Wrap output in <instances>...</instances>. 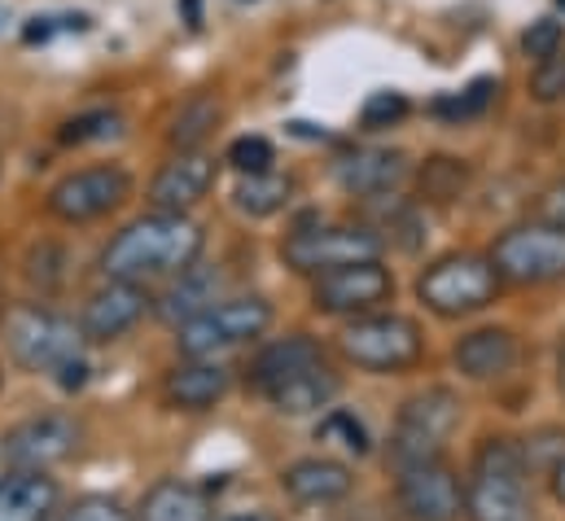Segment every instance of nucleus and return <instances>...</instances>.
Masks as SVG:
<instances>
[{"label":"nucleus","instance_id":"f257e3e1","mask_svg":"<svg viewBox=\"0 0 565 521\" xmlns=\"http://www.w3.org/2000/svg\"><path fill=\"white\" fill-rule=\"evenodd\" d=\"M202 246H206V233L189 215L153 211L132 220L124 233H115V242L102 255V272L110 280H132V285L171 280L202 259Z\"/></svg>","mask_w":565,"mask_h":521},{"label":"nucleus","instance_id":"f03ea898","mask_svg":"<svg viewBox=\"0 0 565 521\" xmlns=\"http://www.w3.org/2000/svg\"><path fill=\"white\" fill-rule=\"evenodd\" d=\"M250 386L285 416H307V412H320L338 398L342 378H338V369L329 364V355L316 338L289 333V338L268 342L255 355Z\"/></svg>","mask_w":565,"mask_h":521},{"label":"nucleus","instance_id":"7ed1b4c3","mask_svg":"<svg viewBox=\"0 0 565 521\" xmlns=\"http://www.w3.org/2000/svg\"><path fill=\"white\" fill-rule=\"evenodd\" d=\"M465 518L469 521H535L531 465L522 443L487 438L469 465L465 482Z\"/></svg>","mask_w":565,"mask_h":521},{"label":"nucleus","instance_id":"20e7f679","mask_svg":"<svg viewBox=\"0 0 565 521\" xmlns=\"http://www.w3.org/2000/svg\"><path fill=\"white\" fill-rule=\"evenodd\" d=\"M84 329L75 320H66L53 307H35V302H18L4 311V347L9 360L26 373H62L66 364L84 360Z\"/></svg>","mask_w":565,"mask_h":521},{"label":"nucleus","instance_id":"39448f33","mask_svg":"<svg viewBox=\"0 0 565 521\" xmlns=\"http://www.w3.org/2000/svg\"><path fill=\"white\" fill-rule=\"evenodd\" d=\"M273 325V302L264 298H220L193 320L180 325L175 347L184 360H220L224 351H237L255 338H264Z\"/></svg>","mask_w":565,"mask_h":521},{"label":"nucleus","instance_id":"423d86ee","mask_svg":"<svg viewBox=\"0 0 565 521\" xmlns=\"http://www.w3.org/2000/svg\"><path fill=\"white\" fill-rule=\"evenodd\" d=\"M417 294H422L425 307L434 316H443V320L473 316V311L495 302L500 272H495L491 255H443V259L429 263L422 272Z\"/></svg>","mask_w":565,"mask_h":521},{"label":"nucleus","instance_id":"0eeeda50","mask_svg":"<svg viewBox=\"0 0 565 521\" xmlns=\"http://www.w3.org/2000/svg\"><path fill=\"white\" fill-rule=\"evenodd\" d=\"M491 263H495L500 280H513V285L565 280V224L535 215L526 224L504 228L491 246Z\"/></svg>","mask_w":565,"mask_h":521},{"label":"nucleus","instance_id":"6e6552de","mask_svg":"<svg viewBox=\"0 0 565 521\" xmlns=\"http://www.w3.org/2000/svg\"><path fill=\"white\" fill-rule=\"evenodd\" d=\"M422 325L408 316H360L342 329V355L364 373H404L422 360Z\"/></svg>","mask_w":565,"mask_h":521},{"label":"nucleus","instance_id":"1a4fd4ad","mask_svg":"<svg viewBox=\"0 0 565 521\" xmlns=\"http://www.w3.org/2000/svg\"><path fill=\"white\" fill-rule=\"evenodd\" d=\"M382 237L369 224H316V228H294L281 242L285 267L298 276H324L333 267L364 259H382Z\"/></svg>","mask_w":565,"mask_h":521},{"label":"nucleus","instance_id":"9d476101","mask_svg":"<svg viewBox=\"0 0 565 521\" xmlns=\"http://www.w3.org/2000/svg\"><path fill=\"white\" fill-rule=\"evenodd\" d=\"M460 425V398L447 386H429V391L413 394L399 407L395 421V438H391V460L404 465H422V460H438L447 438Z\"/></svg>","mask_w":565,"mask_h":521},{"label":"nucleus","instance_id":"9b49d317","mask_svg":"<svg viewBox=\"0 0 565 521\" xmlns=\"http://www.w3.org/2000/svg\"><path fill=\"white\" fill-rule=\"evenodd\" d=\"M132 193V176L119 162H97L62 176L49 189V215L62 224H93L110 211H119Z\"/></svg>","mask_w":565,"mask_h":521},{"label":"nucleus","instance_id":"f8f14e48","mask_svg":"<svg viewBox=\"0 0 565 521\" xmlns=\"http://www.w3.org/2000/svg\"><path fill=\"white\" fill-rule=\"evenodd\" d=\"M84 425L71 412H40L0 434V460L9 469H53L79 451Z\"/></svg>","mask_w":565,"mask_h":521},{"label":"nucleus","instance_id":"ddd939ff","mask_svg":"<svg viewBox=\"0 0 565 521\" xmlns=\"http://www.w3.org/2000/svg\"><path fill=\"white\" fill-rule=\"evenodd\" d=\"M391 294H395V276L382 267V259L333 267V272L316 276V289H311L316 307L329 311V316H360V311H373V307H382Z\"/></svg>","mask_w":565,"mask_h":521},{"label":"nucleus","instance_id":"4468645a","mask_svg":"<svg viewBox=\"0 0 565 521\" xmlns=\"http://www.w3.org/2000/svg\"><path fill=\"white\" fill-rule=\"evenodd\" d=\"M399 509L408 521H460L465 513V487L451 465L422 460L399 469Z\"/></svg>","mask_w":565,"mask_h":521},{"label":"nucleus","instance_id":"2eb2a0df","mask_svg":"<svg viewBox=\"0 0 565 521\" xmlns=\"http://www.w3.org/2000/svg\"><path fill=\"white\" fill-rule=\"evenodd\" d=\"M215 184V158L202 149H180L149 184V206L167 215H189Z\"/></svg>","mask_w":565,"mask_h":521},{"label":"nucleus","instance_id":"dca6fc26","mask_svg":"<svg viewBox=\"0 0 565 521\" xmlns=\"http://www.w3.org/2000/svg\"><path fill=\"white\" fill-rule=\"evenodd\" d=\"M149 311V294L145 285H132V280H110L102 285L84 311H79V329L88 342H119L128 329H137Z\"/></svg>","mask_w":565,"mask_h":521},{"label":"nucleus","instance_id":"f3484780","mask_svg":"<svg viewBox=\"0 0 565 521\" xmlns=\"http://www.w3.org/2000/svg\"><path fill=\"white\" fill-rule=\"evenodd\" d=\"M333 176L351 198H386L413 176V162L404 149H351L333 162Z\"/></svg>","mask_w":565,"mask_h":521},{"label":"nucleus","instance_id":"a211bd4d","mask_svg":"<svg viewBox=\"0 0 565 521\" xmlns=\"http://www.w3.org/2000/svg\"><path fill=\"white\" fill-rule=\"evenodd\" d=\"M233 386V373L220 360H184L167 373L162 398L180 412H211Z\"/></svg>","mask_w":565,"mask_h":521},{"label":"nucleus","instance_id":"6ab92c4d","mask_svg":"<svg viewBox=\"0 0 565 521\" xmlns=\"http://www.w3.org/2000/svg\"><path fill=\"white\" fill-rule=\"evenodd\" d=\"M62 504L49 469H9L0 474V521H53Z\"/></svg>","mask_w":565,"mask_h":521},{"label":"nucleus","instance_id":"aec40b11","mask_svg":"<svg viewBox=\"0 0 565 521\" xmlns=\"http://www.w3.org/2000/svg\"><path fill=\"white\" fill-rule=\"evenodd\" d=\"M281 487L298 500V504H338L351 496L355 478L342 460L329 456H311V460H294L281 474Z\"/></svg>","mask_w":565,"mask_h":521},{"label":"nucleus","instance_id":"412c9836","mask_svg":"<svg viewBox=\"0 0 565 521\" xmlns=\"http://www.w3.org/2000/svg\"><path fill=\"white\" fill-rule=\"evenodd\" d=\"M451 360L469 382H495L518 364V338L509 329H478L456 342Z\"/></svg>","mask_w":565,"mask_h":521},{"label":"nucleus","instance_id":"4be33fe9","mask_svg":"<svg viewBox=\"0 0 565 521\" xmlns=\"http://www.w3.org/2000/svg\"><path fill=\"white\" fill-rule=\"evenodd\" d=\"M220 289H224L220 267L193 263V267H184L180 276H171L167 294L158 298V316H162L167 325H184V320H193L198 311H206L211 302H220Z\"/></svg>","mask_w":565,"mask_h":521},{"label":"nucleus","instance_id":"5701e85b","mask_svg":"<svg viewBox=\"0 0 565 521\" xmlns=\"http://www.w3.org/2000/svg\"><path fill=\"white\" fill-rule=\"evenodd\" d=\"M137 521H215V513H211V500L202 487L180 482V478H162L145 491Z\"/></svg>","mask_w":565,"mask_h":521},{"label":"nucleus","instance_id":"b1692460","mask_svg":"<svg viewBox=\"0 0 565 521\" xmlns=\"http://www.w3.org/2000/svg\"><path fill=\"white\" fill-rule=\"evenodd\" d=\"M289 193H294V180L281 171H259V176H242V184L233 189V202L242 215H255V220H268L289 206Z\"/></svg>","mask_w":565,"mask_h":521},{"label":"nucleus","instance_id":"393cba45","mask_svg":"<svg viewBox=\"0 0 565 521\" xmlns=\"http://www.w3.org/2000/svg\"><path fill=\"white\" fill-rule=\"evenodd\" d=\"M215 124H220L215 97H193V102H184L180 115L171 119V145H175V149H198V145L211 136Z\"/></svg>","mask_w":565,"mask_h":521},{"label":"nucleus","instance_id":"a878e982","mask_svg":"<svg viewBox=\"0 0 565 521\" xmlns=\"http://www.w3.org/2000/svg\"><path fill=\"white\" fill-rule=\"evenodd\" d=\"M495 93H500V84H495L491 75H482V79H473L465 93L438 97V102H434V115H438V119H447V124H465V119H478V115H487V106L495 102Z\"/></svg>","mask_w":565,"mask_h":521},{"label":"nucleus","instance_id":"bb28decb","mask_svg":"<svg viewBox=\"0 0 565 521\" xmlns=\"http://www.w3.org/2000/svg\"><path fill=\"white\" fill-rule=\"evenodd\" d=\"M469 184V167L460 158H429L422 167V193L429 202H451Z\"/></svg>","mask_w":565,"mask_h":521},{"label":"nucleus","instance_id":"cd10ccee","mask_svg":"<svg viewBox=\"0 0 565 521\" xmlns=\"http://www.w3.org/2000/svg\"><path fill=\"white\" fill-rule=\"evenodd\" d=\"M124 136V115L119 110H88V115H75L66 128L57 131L62 145H93V140H115Z\"/></svg>","mask_w":565,"mask_h":521},{"label":"nucleus","instance_id":"c85d7f7f","mask_svg":"<svg viewBox=\"0 0 565 521\" xmlns=\"http://www.w3.org/2000/svg\"><path fill=\"white\" fill-rule=\"evenodd\" d=\"M273 162H277V149H273L268 136H237V140L228 145V167H233L237 176L273 171Z\"/></svg>","mask_w":565,"mask_h":521},{"label":"nucleus","instance_id":"c756f323","mask_svg":"<svg viewBox=\"0 0 565 521\" xmlns=\"http://www.w3.org/2000/svg\"><path fill=\"white\" fill-rule=\"evenodd\" d=\"M408 97L404 93H395V88H382V93H373L369 102H364V110H360V124L369 131H382V128H395V124H404L408 119Z\"/></svg>","mask_w":565,"mask_h":521},{"label":"nucleus","instance_id":"7c9ffc66","mask_svg":"<svg viewBox=\"0 0 565 521\" xmlns=\"http://www.w3.org/2000/svg\"><path fill=\"white\" fill-rule=\"evenodd\" d=\"M565 44V26L557 18H535L526 31H522V53L544 62V57H557Z\"/></svg>","mask_w":565,"mask_h":521},{"label":"nucleus","instance_id":"2f4dec72","mask_svg":"<svg viewBox=\"0 0 565 521\" xmlns=\"http://www.w3.org/2000/svg\"><path fill=\"white\" fill-rule=\"evenodd\" d=\"M316 434H320V438H342V447H347V451H355V456H364V451H369V429H364L351 412H342V407H338V412H329V416L320 421V429H316Z\"/></svg>","mask_w":565,"mask_h":521},{"label":"nucleus","instance_id":"473e14b6","mask_svg":"<svg viewBox=\"0 0 565 521\" xmlns=\"http://www.w3.org/2000/svg\"><path fill=\"white\" fill-rule=\"evenodd\" d=\"M531 97L544 102V106H553V102H562L565 97V57L562 53L535 62V71H531Z\"/></svg>","mask_w":565,"mask_h":521},{"label":"nucleus","instance_id":"72a5a7b5","mask_svg":"<svg viewBox=\"0 0 565 521\" xmlns=\"http://www.w3.org/2000/svg\"><path fill=\"white\" fill-rule=\"evenodd\" d=\"M57 521H132V518H128V509L115 504L110 496H84V500H75Z\"/></svg>","mask_w":565,"mask_h":521},{"label":"nucleus","instance_id":"f704fd0d","mask_svg":"<svg viewBox=\"0 0 565 521\" xmlns=\"http://www.w3.org/2000/svg\"><path fill=\"white\" fill-rule=\"evenodd\" d=\"M535 215H540V220H553V224H565V184H553V189L540 198Z\"/></svg>","mask_w":565,"mask_h":521},{"label":"nucleus","instance_id":"c9c22d12","mask_svg":"<svg viewBox=\"0 0 565 521\" xmlns=\"http://www.w3.org/2000/svg\"><path fill=\"white\" fill-rule=\"evenodd\" d=\"M548 487H553V496H557V500L565 504V456L557 460V465H553V469H548Z\"/></svg>","mask_w":565,"mask_h":521},{"label":"nucleus","instance_id":"e433bc0d","mask_svg":"<svg viewBox=\"0 0 565 521\" xmlns=\"http://www.w3.org/2000/svg\"><path fill=\"white\" fill-rule=\"evenodd\" d=\"M220 521H277L273 513H264V509H250V513H228V518Z\"/></svg>","mask_w":565,"mask_h":521},{"label":"nucleus","instance_id":"4c0bfd02","mask_svg":"<svg viewBox=\"0 0 565 521\" xmlns=\"http://www.w3.org/2000/svg\"><path fill=\"white\" fill-rule=\"evenodd\" d=\"M557 386H562V394H565V338H562V347H557Z\"/></svg>","mask_w":565,"mask_h":521},{"label":"nucleus","instance_id":"58836bf2","mask_svg":"<svg viewBox=\"0 0 565 521\" xmlns=\"http://www.w3.org/2000/svg\"><path fill=\"white\" fill-rule=\"evenodd\" d=\"M557 9H565V0H557Z\"/></svg>","mask_w":565,"mask_h":521}]
</instances>
